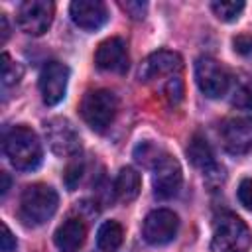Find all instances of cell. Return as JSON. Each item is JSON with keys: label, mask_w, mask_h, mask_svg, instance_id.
Instances as JSON below:
<instances>
[{"label": "cell", "mask_w": 252, "mask_h": 252, "mask_svg": "<svg viewBox=\"0 0 252 252\" xmlns=\"http://www.w3.org/2000/svg\"><path fill=\"white\" fill-rule=\"evenodd\" d=\"M4 154L18 171H32L41 163L43 148L37 134L28 126H14L4 136Z\"/></svg>", "instance_id": "6da1fadb"}, {"label": "cell", "mask_w": 252, "mask_h": 252, "mask_svg": "<svg viewBox=\"0 0 252 252\" xmlns=\"http://www.w3.org/2000/svg\"><path fill=\"white\" fill-rule=\"evenodd\" d=\"M59 205L57 191L45 183L28 185L20 197V219L28 226H39L47 222Z\"/></svg>", "instance_id": "7a4b0ae2"}, {"label": "cell", "mask_w": 252, "mask_h": 252, "mask_svg": "<svg viewBox=\"0 0 252 252\" xmlns=\"http://www.w3.org/2000/svg\"><path fill=\"white\" fill-rule=\"evenodd\" d=\"M79 110L91 130L104 132L114 122V116L118 112V98L108 89H94L83 96Z\"/></svg>", "instance_id": "3957f363"}, {"label": "cell", "mask_w": 252, "mask_h": 252, "mask_svg": "<svg viewBox=\"0 0 252 252\" xmlns=\"http://www.w3.org/2000/svg\"><path fill=\"white\" fill-rule=\"evenodd\" d=\"M250 228L240 217L232 213H222L220 217H217L211 240L213 252H244L250 246Z\"/></svg>", "instance_id": "277c9868"}, {"label": "cell", "mask_w": 252, "mask_h": 252, "mask_svg": "<svg viewBox=\"0 0 252 252\" xmlns=\"http://www.w3.org/2000/svg\"><path fill=\"white\" fill-rule=\"evenodd\" d=\"M55 14V4L49 0H28L18 6V28L28 35H41L49 30Z\"/></svg>", "instance_id": "5b68a950"}, {"label": "cell", "mask_w": 252, "mask_h": 252, "mask_svg": "<svg viewBox=\"0 0 252 252\" xmlns=\"http://www.w3.org/2000/svg\"><path fill=\"white\" fill-rule=\"evenodd\" d=\"M195 79L201 93L209 98H220L230 87L228 71L213 57H201L195 65Z\"/></svg>", "instance_id": "8992f818"}, {"label": "cell", "mask_w": 252, "mask_h": 252, "mask_svg": "<svg viewBox=\"0 0 252 252\" xmlns=\"http://www.w3.org/2000/svg\"><path fill=\"white\" fill-rule=\"evenodd\" d=\"M179 230V219L169 209H156L152 211L142 224V236L152 246L169 244Z\"/></svg>", "instance_id": "52a82bcc"}, {"label": "cell", "mask_w": 252, "mask_h": 252, "mask_svg": "<svg viewBox=\"0 0 252 252\" xmlns=\"http://www.w3.org/2000/svg\"><path fill=\"white\" fill-rule=\"evenodd\" d=\"M220 142L232 156L252 150V116H232L220 124Z\"/></svg>", "instance_id": "ba28073f"}, {"label": "cell", "mask_w": 252, "mask_h": 252, "mask_svg": "<svg viewBox=\"0 0 252 252\" xmlns=\"http://www.w3.org/2000/svg\"><path fill=\"white\" fill-rule=\"evenodd\" d=\"M69 83V67L61 61H49L39 73V91L47 106H55L65 98Z\"/></svg>", "instance_id": "9c48e42d"}, {"label": "cell", "mask_w": 252, "mask_h": 252, "mask_svg": "<svg viewBox=\"0 0 252 252\" xmlns=\"http://www.w3.org/2000/svg\"><path fill=\"white\" fill-rule=\"evenodd\" d=\"M181 181H183V173L179 161L165 154V158L154 167V175H152L154 195L158 199H171L179 193Z\"/></svg>", "instance_id": "30bf717a"}, {"label": "cell", "mask_w": 252, "mask_h": 252, "mask_svg": "<svg viewBox=\"0 0 252 252\" xmlns=\"http://www.w3.org/2000/svg\"><path fill=\"white\" fill-rule=\"evenodd\" d=\"M45 138L57 156H75L81 148L79 134L67 118H51L45 122Z\"/></svg>", "instance_id": "8fae6325"}, {"label": "cell", "mask_w": 252, "mask_h": 252, "mask_svg": "<svg viewBox=\"0 0 252 252\" xmlns=\"http://www.w3.org/2000/svg\"><path fill=\"white\" fill-rule=\"evenodd\" d=\"M94 63L98 69L108 73H126L130 65L126 41L122 37H108L104 39L94 53Z\"/></svg>", "instance_id": "7c38bea8"}, {"label": "cell", "mask_w": 252, "mask_h": 252, "mask_svg": "<svg viewBox=\"0 0 252 252\" xmlns=\"http://www.w3.org/2000/svg\"><path fill=\"white\" fill-rule=\"evenodd\" d=\"M181 67H183V59H181L179 53L167 51V49H159V51L148 55L142 61L140 71H138V77H140V81L148 83V81H154V79H159V77L177 73Z\"/></svg>", "instance_id": "4fadbf2b"}, {"label": "cell", "mask_w": 252, "mask_h": 252, "mask_svg": "<svg viewBox=\"0 0 252 252\" xmlns=\"http://www.w3.org/2000/svg\"><path fill=\"white\" fill-rule=\"evenodd\" d=\"M69 14L75 26L87 32H94L108 22L106 4L100 0H75L69 6Z\"/></svg>", "instance_id": "5bb4252c"}, {"label": "cell", "mask_w": 252, "mask_h": 252, "mask_svg": "<svg viewBox=\"0 0 252 252\" xmlns=\"http://www.w3.org/2000/svg\"><path fill=\"white\" fill-rule=\"evenodd\" d=\"M85 238H87V226L81 219L63 220V224H59L53 234V242L59 252H79V248L85 244Z\"/></svg>", "instance_id": "9a60e30c"}, {"label": "cell", "mask_w": 252, "mask_h": 252, "mask_svg": "<svg viewBox=\"0 0 252 252\" xmlns=\"http://www.w3.org/2000/svg\"><path fill=\"white\" fill-rule=\"evenodd\" d=\"M185 154H187L189 161H191L195 167L203 169L205 173H209V171H213L215 167H219L217 161H215V154H213L211 144H209L207 138H203L201 134H195V136L191 138V142L187 144Z\"/></svg>", "instance_id": "2e32d148"}, {"label": "cell", "mask_w": 252, "mask_h": 252, "mask_svg": "<svg viewBox=\"0 0 252 252\" xmlns=\"http://www.w3.org/2000/svg\"><path fill=\"white\" fill-rule=\"evenodd\" d=\"M140 189H142L140 173L134 167H122L114 181V193H116L118 201H122V203L134 201L140 195Z\"/></svg>", "instance_id": "e0dca14e"}, {"label": "cell", "mask_w": 252, "mask_h": 252, "mask_svg": "<svg viewBox=\"0 0 252 252\" xmlns=\"http://www.w3.org/2000/svg\"><path fill=\"white\" fill-rule=\"evenodd\" d=\"M124 240V228L116 220H106L96 232V246L100 252H116Z\"/></svg>", "instance_id": "ac0fdd59"}, {"label": "cell", "mask_w": 252, "mask_h": 252, "mask_svg": "<svg viewBox=\"0 0 252 252\" xmlns=\"http://www.w3.org/2000/svg\"><path fill=\"white\" fill-rule=\"evenodd\" d=\"M134 158L138 163H142L144 167H156L163 158H165V152L154 144V142H140L136 148H134Z\"/></svg>", "instance_id": "d6986e66"}, {"label": "cell", "mask_w": 252, "mask_h": 252, "mask_svg": "<svg viewBox=\"0 0 252 252\" xmlns=\"http://www.w3.org/2000/svg\"><path fill=\"white\" fill-rule=\"evenodd\" d=\"M211 10L220 22H234L244 10V2H234V0H222V2H213Z\"/></svg>", "instance_id": "ffe728a7"}, {"label": "cell", "mask_w": 252, "mask_h": 252, "mask_svg": "<svg viewBox=\"0 0 252 252\" xmlns=\"http://www.w3.org/2000/svg\"><path fill=\"white\" fill-rule=\"evenodd\" d=\"M22 75H24L22 65H18L16 61H12L8 53H2V85L4 87L18 85V81L22 79Z\"/></svg>", "instance_id": "44dd1931"}, {"label": "cell", "mask_w": 252, "mask_h": 252, "mask_svg": "<svg viewBox=\"0 0 252 252\" xmlns=\"http://www.w3.org/2000/svg\"><path fill=\"white\" fill-rule=\"evenodd\" d=\"M183 94H185V89H183V81L175 75L171 77L167 83H165V96L171 104H179L183 100Z\"/></svg>", "instance_id": "7402d4cb"}, {"label": "cell", "mask_w": 252, "mask_h": 252, "mask_svg": "<svg viewBox=\"0 0 252 252\" xmlns=\"http://www.w3.org/2000/svg\"><path fill=\"white\" fill-rule=\"evenodd\" d=\"M236 195H238L240 205H242L246 211H252V179L244 177V179L240 181V185H238Z\"/></svg>", "instance_id": "603a6c76"}, {"label": "cell", "mask_w": 252, "mask_h": 252, "mask_svg": "<svg viewBox=\"0 0 252 252\" xmlns=\"http://www.w3.org/2000/svg\"><path fill=\"white\" fill-rule=\"evenodd\" d=\"M81 171H83V165H81L79 161H71V163L67 165L63 179H65V185L69 187V191H73V189L77 187V183H79V179H81Z\"/></svg>", "instance_id": "cb8c5ba5"}, {"label": "cell", "mask_w": 252, "mask_h": 252, "mask_svg": "<svg viewBox=\"0 0 252 252\" xmlns=\"http://www.w3.org/2000/svg\"><path fill=\"white\" fill-rule=\"evenodd\" d=\"M232 104L238 106V108L250 110V108H252V89H250V87H240V89H236L234 98H232Z\"/></svg>", "instance_id": "d4e9b609"}, {"label": "cell", "mask_w": 252, "mask_h": 252, "mask_svg": "<svg viewBox=\"0 0 252 252\" xmlns=\"http://www.w3.org/2000/svg\"><path fill=\"white\" fill-rule=\"evenodd\" d=\"M18 242L16 236L12 234V230L8 228V224H2V236H0V250L2 252H16Z\"/></svg>", "instance_id": "484cf974"}, {"label": "cell", "mask_w": 252, "mask_h": 252, "mask_svg": "<svg viewBox=\"0 0 252 252\" xmlns=\"http://www.w3.org/2000/svg\"><path fill=\"white\" fill-rule=\"evenodd\" d=\"M232 45H234V51L240 53V55H250L252 53V35L248 33H240L232 39Z\"/></svg>", "instance_id": "4316f807"}, {"label": "cell", "mask_w": 252, "mask_h": 252, "mask_svg": "<svg viewBox=\"0 0 252 252\" xmlns=\"http://www.w3.org/2000/svg\"><path fill=\"white\" fill-rule=\"evenodd\" d=\"M122 8L136 20L144 18V12H146V4L144 2H122Z\"/></svg>", "instance_id": "83f0119b"}, {"label": "cell", "mask_w": 252, "mask_h": 252, "mask_svg": "<svg viewBox=\"0 0 252 252\" xmlns=\"http://www.w3.org/2000/svg\"><path fill=\"white\" fill-rule=\"evenodd\" d=\"M10 37V28H8V20L4 14H0V43H6Z\"/></svg>", "instance_id": "f1b7e54d"}, {"label": "cell", "mask_w": 252, "mask_h": 252, "mask_svg": "<svg viewBox=\"0 0 252 252\" xmlns=\"http://www.w3.org/2000/svg\"><path fill=\"white\" fill-rule=\"evenodd\" d=\"M0 177H2L0 193H2V195H6V193H8V189H10V177H8V173H6V171H2V173H0Z\"/></svg>", "instance_id": "f546056e"}]
</instances>
